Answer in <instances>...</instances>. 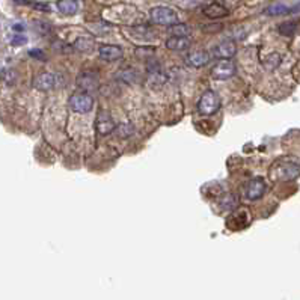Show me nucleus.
Segmentation results:
<instances>
[{
    "label": "nucleus",
    "mask_w": 300,
    "mask_h": 300,
    "mask_svg": "<svg viewBox=\"0 0 300 300\" xmlns=\"http://www.w3.org/2000/svg\"><path fill=\"white\" fill-rule=\"evenodd\" d=\"M77 84L84 92H90L98 86V74L95 71H83L77 77Z\"/></svg>",
    "instance_id": "8"
},
{
    "label": "nucleus",
    "mask_w": 300,
    "mask_h": 300,
    "mask_svg": "<svg viewBox=\"0 0 300 300\" xmlns=\"http://www.w3.org/2000/svg\"><path fill=\"white\" fill-rule=\"evenodd\" d=\"M204 14L210 18H222V17H226L229 11L222 3H210L208 6L204 8Z\"/></svg>",
    "instance_id": "13"
},
{
    "label": "nucleus",
    "mask_w": 300,
    "mask_h": 300,
    "mask_svg": "<svg viewBox=\"0 0 300 300\" xmlns=\"http://www.w3.org/2000/svg\"><path fill=\"white\" fill-rule=\"evenodd\" d=\"M286 12H288V8L285 5H273L267 9L268 15H282V14H286Z\"/></svg>",
    "instance_id": "19"
},
{
    "label": "nucleus",
    "mask_w": 300,
    "mask_h": 300,
    "mask_svg": "<svg viewBox=\"0 0 300 300\" xmlns=\"http://www.w3.org/2000/svg\"><path fill=\"white\" fill-rule=\"evenodd\" d=\"M69 107L75 113H87L93 107V98L87 92L74 93L69 98Z\"/></svg>",
    "instance_id": "4"
},
{
    "label": "nucleus",
    "mask_w": 300,
    "mask_h": 300,
    "mask_svg": "<svg viewBox=\"0 0 300 300\" xmlns=\"http://www.w3.org/2000/svg\"><path fill=\"white\" fill-rule=\"evenodd\" d=\"M235 74V65L231 62V59H220L213 68L211 75L216 80H228Z\"/></svg>",
    "instance_id": "5"
},
{
    "label": "nucleus",
    "mask_w": 300,
    "mask_h": 300,
    "mask_svg": "<svg viewBox=\"0 0 300 300\" xmlns=\"http://www.w3.org/2000/svg\"><path fill=\"white\" fill-rule=\"evenodd\" d=\"M32 84L38 90H53L63 87L66 84V78L60 72H42L33 78Z\"/></svg>",
    "instance_id": "1"
},
{
    "label": "nucleus",
    "mask_w": 300,
    "mask_h": 300,
    "mask_svg": "<svg viewBox=\"0 0 300 300\" xmlns=\"http://www.w3.org/2000/svg\"><path fill=\"white\" fill-rule=\"evenodd\" d=\"M185 63L188 66L193 68H201L204 65H207L210 62V53L205 50H196V51H190L188 54H185Z\"/></svg>",
    "instance_id": "9"
},
{
    "label": "nucleus",
    "mask_w": 300,
    "mask_h": 300,
    "mask_svg": "<svg viewBox=\"0 0 300 300\" xmlns=\"http://www.w3.org/2000/svg\"><path fill=\"white\" fill-rule=\"evenodd\" d=\"M267 190V184L264 182L262 178H255L252 181L247 182V187H246V197L250 199V201H256L259 197L264 196Z\"/></svg>",
    "instance_id": "7"
},
{
    "label": "nucleus",
    "mask_w": 300,
    "mask_h": 300,
    "mask_svg": "<svg viewBox=\"0 0 300 300\" xmlns=\"http://www.w3.org/2000/svg\"><path fill=\"white\" fill-rule=\"evenodd\" d=\"M72 47L77 51H80V53H90L93 50V47H95V42L89 36H80V38L75 39V42H74Z\"/></svg>",
    "instance_id": "15"
},
{
    "label": "nucleus",
    "mask_w": 300,
    "mask_h": 300,
    "mask_svg": "<svg viewBox=\"0 0 300 300\" xmlns=\"http://www.w3.org/2000/svg\"><path fill=\"white\" fill-rule=\"evenodd\" d=\"M77 0H59L57 2V9L62 12V14H66V15H72L77 12Z\"/></svg>",
    "instance_id": "16"
},
{
    "label": "nucleus",
    "mask_w": 300,
    "mask_h": 300,
    "mask_svg": "<svg viewBox=\"0 0 300 300\" xmlns=\"http://www.w3.org/2000/svg\"><path fill=\"white\" fill-rule=\"evenodd\" d=\"M169 33L172 36H188L191 33L190 27L187 24H181V23H175V24H170L169 27Z\"/></svg>",
    "instance_id": "17"
},
{
    "label": "nucleus",
    "mask_w": 300,
    "mask_h": 300,
    "mask_svg": "<svg viewBox=\"0 0 300 300\" xmlns=\"http://www.w3.org/2000/svg\"><path fill=\"white\" fill-rule=\"evenodd\" d=\"M30 56H33V57H38V59H45V56H44V53H42L41 50H38V51H35V50H30Z\"/></svg>",
    "instance_id": "20"
},
{
    "label": "nucleus",
    "mask_w": 300,
    "mask_h": 300,
    "mask_svg": "<svg viewBox=\"0 0 300 300\" xmlns=\"http://www.w3.org/2000/svg\"><path fill=\"white\" fill-rule=\"evenodd\" d=\"M213 53H214V56L219 57V59H231V57H234V54L237 53V47H235L234 41L226 39V41H222L219 45H216Z\"/></svg>",
    "instance_id": "10"
},
{
    "label": "nucleus",
    "mask_w": 300,
    "mask_h": 300,
    "mask_svg": "<svg viewBox=\"0 0 300 300\" xmlns=\"http://www.w3.org/2000/svg\"><path fill=\"white\" fill-rule=\"evenodd\" d=\"M151 20L155 24H161V26H170L178 23V17L175 14L173 9L166 8V6H157L154 9H151Z\"/></svg>",
    "instance_id": "3"
},
{
    "label": "nucleus",
    "mask_w": 300,
    "mask_h": 300,
    "mask_svg": "<svg viewBox=\"0 0 300 300\" xmlns=\"http://www.w3.org/2000/svg\"><path fill=\"white\" fill-rule=\"evenodd\" d=\"M297 29V23L295 21H285L279 26V32L285 36H291Z\"/></svg>",
    "instance_id": "18"
},
{
    "label": "nucleus",
    "mask_w": 300,
    "mask_h": 300,
    "mask_svg": "<svg viewBox=\"0 0 300 300\" xmlns=\"http://www.w3.org/2000/svg\"><path fill=\"white\" fill-rule=\"evenodd\" d=\"M116 124L113 122V118L110 116V113L107 110H101L96 116L95 121V130L99 136H107L112 131H115Z\"/></svg>",
    "instance_id": "6"
},
{
    "label": "nucleus",
    "mask_w": 300,
    "mask_h": 300,
    "mask_svg": "<svg viewBox=\"0 0 300 300\" xmlns=\"http://www.w3.org/2000/svg\"><path fill=\"white\" fill-rule=\"evenodd\" d=\"M98 56L99 59L103 60H107V62H115V60H119L122 59L124 56V51L119 45H103L98 51Z\"/></svg>",
    "instance_id": "11"
},
{
    "label": "nucleus",
    "mask_w": 300,
    "mask_h": 300,
    "mask_svg": "<svg viewBox=\"0 0 300 300\" xmlns=\"http://www.w3.org/2000/svg\"><path fill=\"white\" fill-rule=\"evenodd\" d=\"M220 107V99H219V95L214 92V90H207L202 93V96L199 98V103H197V112L201 115H205V116H211L214 113H217Z\"/></svg>",
    "instance_id": "2"
},
{
    "label": "nucleus",
    "mask_w": 300,
    "mask_h": 300,
    "mask_svg": "<svg viewBox=\"0 0 300 300\" xmlns=\"http://www.w3.org/2000/svg\"><path fill=\"white\" fill-rule=\"evenodd\" d=\"M277 173H279V178H282V179H291V178L297 176L298 166H297V163L291 164L288 161H282V163H279Z\"/></svg>",
    "instance_id": "14"
},
{
    "label": "nucleus",
    "mask_w": 300,
    "mask_h": 300,
    "mask_svg": "<svg viewBox=\"0 0 300 300\" xmlns=\"http://www.w3.org/2000/svg\"><path fill=\"white\" fill-rule=\"evenodd\" d=\"M190 45H191V41L188 39V36H172L166 41V47L173 51L187 50L190 48Z\"/></svg>",
    "instance_id": "12"
}]
</instances>
